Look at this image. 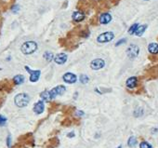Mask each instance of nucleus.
Segmentation results:
<instances>
[{
	"label": "nucleus",
	"mask_w": 158,
	"mask_h": 148,
	"mask_svg": "<svg viewBox=\"0 0 158 148\" xmlns=\"http://www.w3.org/2000/svg\"><path fill=\"white\" fill-rule=\"evenodd\" d=\"M114 38V35L112 32H105L100 34L99 36L97 38V41L99 43H107L112 41Z\"/></svg>",
	"instance_id": "nucleus-3"
},
{
	"label": "nucleus",
	"mask_w": 158,
	"mask_h": 148,
	"mask_svg": "<svg viewBox=\"0 0 158 148\" xmlns=\"http://www.w3.org/2000/svg\"><path fill=\"white\" fill-rule=\"evenodd\" d=\"M65 90H66L65 87L62 86V85H60V86H57V87H55L54 88H52V90L50 91L51 99H54L59 95H62L65 92Z\"/></svg>",
	"instance_id": "nucleus-6"
},
{
	"label": "nucleus",
	"mask_w": 158,
	"mask_h": 148,
	"mask_svg": "<svg viewBox=\"0 0 158 148\" xmlns=\"http://www.w3.org/2000/svg\"><path fill=\"white\" fill-rule=\"evenodd\" d=\"M127 42V39L126 38H123V39H120L119 41H117L115 43V47H118V46H120V45H122V44H124V43H126Z\"/></svg>",
	"instance_id": "nucleus-26"
},
{
	"label": "nucleus",
	"mask_w": 158,
	"mask_h": 148,
	"mask_svg": "<svg viewBox=\"0 0 158 148\" xmlns=\"http://www.w3.org/2000/svg\"><path fill=\"white\" fill-rule=\"evenodd\" d=\"M40 97L42 98V99L44 100V101H47V102H48L50 100H51L50 93V91H48V90L43 91L42 93L40 94Z\"/></svg>",
	"instance_id": "nucleus-17"
},
{
	"label": "nucleus",
	"mask_w": 158,
	"mask_h": 148,
	"mask_svg": "<svg viewBox=\"0 0 158 148\" xmlns=\"http://www.w3.org/2000/svg\"><path fill=\"white\" fill-rule=\"evenodd\" d=\"M136 144H137V139L134 136H131L129 139V141H127V145L129 147H135Z\"/></svg>",
	"instance_id": "nucleus-18"
},
{
	"label": "nucleus",
	"mask_w": 158,
	"mask_h": 148,
	"mask_svg": "<svg viewBox=\"0 0 158 148\" xmlns=\"http://www.w3.org/2000/svg\"><path fill=\"white\" fill-rule=\"evenodd\" d=\"M148 50L151 54H158V44L157 43L149 44Z\"/></svg>",
	"instance_id": "nucleus-14"
},
{
	"label": "nucleus",
	"mask_w": 158,
	"mask_h": 148,
	"mask_svg": "<svg viewBox=\"0 0 158 148\" xmlns=\"http://www.w3.org/2000/svg\"><path fill=\"white\" fill-rule=\"evenodd\" d=\"M69 137V138H71V137H74V132H70V133H68V135H67Z\"/></svg>",
	"instance_id": "nucleus-29"
},
{
	"label": "nucleus",
	"mask_w": 158,
	"mask_h": 148,
	"mask_svg": "<svg viewBox=\"0 0 158 148\" xmlns=\"http://www.w3.org/2000/svg\"><path fill=\"white\" fill-rule=\"evenodd\" d=\"M30 102V97L26 93L17 94L14 98V102L18 107H25L28 105Z\"/></svg>",
	"instance_id": "nucleus-2"
},
{
	"label": "nucleus",
	"mask_w": 158,
	"mask_h": 148,
	"mask_svg": "<svg viewBox=\"0 0 158 148\" xmlns=\"http://www.w3.org/2000/svg\"><path fill=\"white\" fill-rule=\"evenodd\" d=\"M62 79L64 80V82L68 83V84H74V83L76 82L77 77L73 73H66V74H64V75H63Z\"/></svg>",
	"instance_id": "nucleus-8"
},
{
	"label": "nucleus",
	"mask_w": 158,
	"mask_h": 148,
	"mask_svg": "<svg viewBox=\"0 0 158 148\" xmlns=\"http://www.w3.org/2000/svg\"><path fill=\"white\" fill-rule=\"evenodd\" d=\"M10 139H11V137L9 135L7 136V146H10Z\"/></svg>",
	"instance_id": "nucleus-27"
},
{
	"label": "nucleus",
	"mask_w": 158,
	"mask_h": 148,
	"mask_svg": "<svg viewBox=\"0 0 158 148\" xmlns=\"http://www.w3.org/2000/svg\"><path fill=\"white\" fill-rule=\"evenodd\" d=\"M45 109V105H44V102L43 101H39L37 102L35 105H33V112H35V114L37 115H40L43 113V111Z\"/></svg>",
	"instance_id": "nucleus-10"
},
{
	"label": "nucleus",
	"mask_w": 158,
	"mask_h": 148,
	"mask_svg": "<svg viewBox=\"0 0 158 148\" xmlns=\"http://www.w3.org/2000/svg\"><path fill=\"white\" fill-rule=\"evenodd\" d=\"M84 19H85V14L83 13L82 11L74 12V14H73V20L74 21H77V23H79V21H82Z\"/></svg>",
	"instance_id": "nucleus-13"
},
{
	"label": "nucleus",
	"mask_w": 158,
	"mask_h": 148,
	"mask_svg": "<svg viewBox=\"0 0 158 148\" xmlns=\"http://www.w3.org/2000/svg\"><path fill=\"white\" fill-rule=\"evenodd\" d=\"M76 115L78 117H82V116H84V112H83V111H77Z\"/></svg>",
	"instance_id": "nucleus-28"
},
{
	"label": "nucleus",
	"mask_w": 158,
	"mask_h": 148,
	"mask_svg": "<svg viewBox=\"0 0 158 148\" xmlns=\"http://www.w3.org/2000/svg\"><path fill=\"white\" fill-rule=\"evenodd\" d=\"M67 58H68L67 54H65V53H59V54H57L54 57V62L57 64H64L66 62V61H67Z\"/></svg>",
	"instance_id": "nucleus-9"
},
{
	"label": "nucleus",
	"mask_w": 158,
	"mask_h": 148,
	"mask_svg": "<svg viewBox=\"0 0 158 148\" xmlns=\"http://www.w3.org/2000/svg\"><path fill=\"white\" fill-rule=\"evenodd\" d=\"M117 148H122V146H121V145H119V146H118Z\"/></svg>",
	"instance_id": "nucleus-30"
},
{
	"label": "nucleus",
	"mask_w": 158,
	"mask_h": 148,
	"mask_svg": "<svg viewBox=\"0 0 158 148\" xmlns=\"http://www.w3.org/2000/svg\"><path fill=\"white\" fill-rule=\"evenodd\" d=\"M37 50V44L35 41H27L21 45V50L25 55H30Z\"/></svg>",
	"instance_id": "nucleus-1"
},
{
	"label": "nucleus",
	"mask_w": 158,
	"mask_h": 148,
	"mask_svg": "<svg viewBox=\"0 0 158 148\" xmlns=\"http://www.w3.org/2000/svg\"><path fill=\"white\" fill-rule=\"evenodd\" d=\"M112 21V16L109 13H102L100 16V23L101 24H107Z\"/></svg>",
	"instance_id": "nucleus-12"
},
{
	"label": "nucleus",
	"mask_w": 158,
	"mask_h": 148,
	"mask_svg": "<svg viewBox=\"0 0 158 148\" xmlns=\"http://www.w3.org/2000/svg\"><path fill=\"white\" fill-rule=\"evenodd\" d=\"M6 122H7V118L5 117H3V116H0V127L5 125Z\"/></svg>",
	"instance_id": "nucleus-25"
},
{
	"label": "nucleus",
	"mask_w": 158,
	"mask_h": 148,
	"mask_svg": "<svg viewBox=\"0 0 158 148\" xmlns=\"http://www.w3.org/2000/svg\"><path fill=\"white\" fill-rule=\"evenodd\" d=\"M140 148H153V146L147 142H141L140 143Z\"/></svg>",
	"instance_id": "nucleus-22"
},
{
	"label": "nucleus",
	"mask_w": 158,
	"mask_h": 148,
	"mask_svg": "<svg viewBox=\"0 0 158 148\" xmlns=\"http://www.w3.org/2000/svg\"><path fill=\"white\" fill-rule=\"evenodd\" d=\"M44 58L46 59L48 62H50L51 60H53V59H54V56H53V54H52L51 52L46 51V52L44 53Z\"/></svg>",
	"instance_id": "nucleus-19"
},
{
	"label": "nucleus",
	"mask_w": 158,
	"mask_h": 148,
	"mask_svg": "<svg viewBox=\"0 0 158 148\" xmlns=\"http://www.w3.org/2000/svg\"><path fill=\"white\" fill-rule=\"evenodd\" d=\"M105 65V62L102 59H95L90 62V67L93 70H100L103 68Z\"/></svg>",
	"instance_id": "nucleus-7"
},
{
	"label": "nucleus",
	"mask_w": 158,
	"mask_h": 148,
	"mask_svg": "<svg viewBox=\"0 0 158 148\" xmlns=\"http://www.w3.org/2000/svg\"><path fill=\"white\" fill-rule=\"evenodd\" d=\"M139 53H140V48H139L137 45H130L127 50V57L129 59H135L136 58Z\"/></svg>",
	"instance_id": "nucleus-4"
},
{
	"label": "nucleus",
	"mask_w": 158,
	"mask_h": 148,
	"mask_svg": "<svg viewBox=\"0 0 158 148\" xmlns=\"http://www.w3.org/2000/svg\"><path fill=\"white\" fill-rule=\"evenodd\" d=\"M79 80H80V82L82 84H86L89 81V78L86 75H81L80 77H79Z\"/></svg>",
	"instance_id": "nucleus-21"
},
{
	"label": "nucleus",
	"mask_w": 158,
	"mask_h": 148,
	"mask_svg": "<svg viewBox=\"0 0 158 148\" xmlns=\"http://www.w3.org/2000/svg\"><path fill=\"white\" fill-rule=\"evenodd\" d=\"M25 69H26V71L30 74V81H31V82L35 83L36 81H38L40 75H41L40 70H31L28 66H25Z\"/></svg>",
	"instance_id": "nucleus-5"
},
{
	"label": "nucleus",
	"mask_w": 158,
	"mask_h": 148,
	"mask_svg": "<svg viewBox=\"0 0 158 148\" xmlns=\"http://www.w3.org/2000/svg\"><path fill=\"white\" fill-rule=\"evenodd\" d=\"M138 27H139V24H138V23H134V24H132V25H131V27L129 29V35H134Z\"/></svg>",
	"instance_id": "nucleus-20"
},
{
	"label": "nucleus",
	"mask_w": 158,
	"mask_h": 148,
	"mask_svg": "<svg viewBox=\"0 0 158 148\" xmlns=\"http://www.w3.org/2000/svg\"><path fill=\"white\" fill-rule=\"evenodd\" d=\"M138 84V78L136 76H131L127 80L126 85L129 88H134Z\"/></svg>",
	"instance_id": "nucleus-11"
},
{
	"label": "nucleus",
	"mask_w": 158,
	"mask_h": 148,
	"mask_svg": "<svg viewBox=\"0 0 158 148\" xmlns=\"http://www.w3.org/2000/svg\"><path fill=\"white\" fill-rule=\"evenodd\" d=\"M142 115H143V110L142 109H137L136 111L134 112V117H141Z\"/></svg>",
	"instance_id": "nucleus-23"
},
{
	"label": "nucleus",
	"mask_w": 158,
	"mask_h": 148,
	"mask_svg": "<svg viewBox=\"0 0 158 148\" xmlns=\"http://www.w3.org/2000/svg\"><path fill=\"white\" fill-rule=\"evenodd\" d=\"M13 81L16 85H21L24 82V76L22 75H17L13 77Z\"/></svg>",
	"instance_id": "nucleus-16"
},
{
	"label": "nucleus",
	"mask_w": 158,
	"mask_h": 148,
	"mask_svg": "<svg viewBox=\"0 0 158 148\" xmlns=\"http://www.w3.org/2000/svg\"><path fill=\"white\" fill-rule=\"evenodd\" d=\"M146 29H147V25H146V24L141 25V26H139L137 28L136 32H135V35H136L137 36H141L142 35H143V33L145 32Z\"/></svg>",
	"instance_id": "nucleus-15"
},
{
	"label": "nucleus",
	"mask_w": 158,
	"mask_h": 148,
	"mask_svg": "<svg viewBox=\"0 0 158 148\" xmlns=\"http://www.w3.org/2000/svg\"><path fill=\"white\" fill-rule=\"evenodd\" d=\"M145 1H149V0H145Z\"/></svg>",
	"instance_id": "nucleus-31"
},
{
	"label": "nucleus",
	"mask_w": 158,
	"mask_h": 148,
	"mask_svg": "<svg viewBox=\"0 0 158 148\" xmlns=\"http://www.w3.org/2000/svg\"><path fill=\"white\" fill-rule=\"evenodd\" d=\"M19 10H20V6L19 5H14L12 8H11V11L13 13H18Z\"/></svg>",
	"instance_id": "nucleus-24"
}]
</instances>
